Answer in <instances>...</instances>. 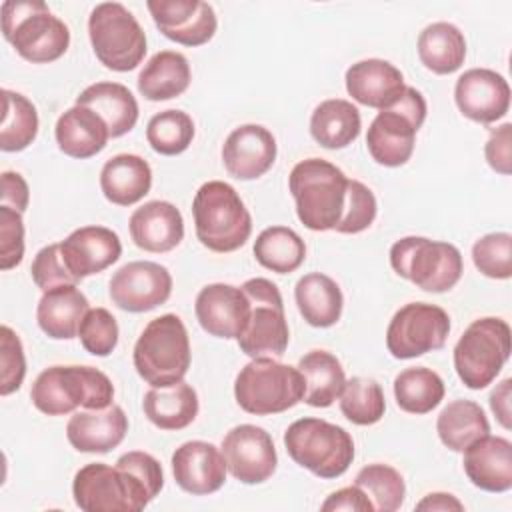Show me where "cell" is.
Listing matches in <instances>:
<instances>
[{
	"label": "cell",
	"mask_w": 512,
	"mask_h": 512,
	"mask_svg": "<svg viewBox=\"0 0 512 512\" xmlns=\"http://www.w3.org/2000/svg\"><path fill=\"white\" fill-rule=\"evenodd\" d=\"M390 266L400 278L432 294L454 288L464 272L462 254L454 244L424 236L396 240L390 248Z\"/></svg>",
	"instance_id": "8"
},
{
	"label": "cell",
	"mask_w": 512,
	"mask_h": 512,
	"mask_svg": "<svg viewBox=\"0 0 512 512\" xmlns=\"http://www.w3.org/2000/svg\"><path fill=\"white\" fill-rule=\"evenodd\" d=\"M196 320L216 338H238L250 318V302L240 286L214 282L204 286L194 302Z\"/></svg>",
	"instance_id": "19"
},
{
	"label": "cell",
	"mask_w": 512,
	"mask_h": 512,
	"mask_svg": "<svg viewBox=\"0 0 512 512\" xmlns=\"http://www.w3.org/2000/svg\"><path fill=\"white\" fill-rule=\"evenodd\" d=\"M418 58L434 74H452L464 64L466 38L450 22L428 24L418 36Z\"/></svg>",
	"instance_id": "36"
},
{
	"label": "cell",
	"mask_w": 512,
	"mask_h": 512,
	"mask_svg": "<svg viewBox=\"0 0 512 512\" xmlns=\"http://www.w3.org/2000/svg\"><path fill=\"white\" fill-rule=\"evenodd\" d=\"M254 258L276 274L296 272L306 260L304 240L288 226L264 228L254 242Z\"/></svg>",
	"instance_id": "38"
},
{
	"label": "cell",
	"mask_w": 512,
	"mask_h": 512,
	"mask_svg": "<svg viewBox=\"0 0 512 512\" xmlns=\"http://www.w3.org/2000/svg\"><path fill=\"white\" fill-rule=\"evenodd\" d=\"M226 460L212 442L190 440L172 454V474L176 484L192 494L206 496L218 492L226 482Z\"/></svg>",
	"instance_id": "21"
},
{
	"label": "cell",
	"mask_w": 512,
	"mask_h": 512,
	"mask_svg": "<svg viewBox=\"0 0 512 512\" xmlns=\"http://www.w3.org/2000/svg\"><path fill=\"white\" fill-rule=\"evenodd\" d=\"M376 212H378V204H376L374 192L358 180H348L344 212L334 230L340 234L364 232L374 222Z\"/></svg>",
	"instance_id": "46"
},
{
	"label": "cell",
	"mask_w": 512,
	"mask_h": 512,
	"mask_svg": "<svg viewBox=\"0 0 512 512\" xmlns=\"http://www.w3.org/2000/svg\"><path fill=\"white\" fill-rule=\"evenodd\" d=\"M340 410L356 426H372L382 420L386 400L380 384L372 378L354 376L346 380L340 394Z\"/></svg>",
	"instance_id": "41"
},
{
	"label": "cell",
	"mask_w": 512,
	"mask_h": 512,
	"mask_svg": "<svg viewBox=\"0 0 512 512\" xmlns=\"http://www.w3.org/2000/svg\"><path fill=\"white\" fill-rule=\"evenodd\" d=\"M454 100L468 120L494 124L510 108V86L502 74L490 68H470L458 76Z\"/></svg>",
	"instance_id": "18"
},
{
	"label": "cell",
	"mask_w": 512,
	"mask_h": 512,
	"mask_svg": "<svg viewBox=\"0 0 512 512\" xmlns=\"http://www.w3.org/2000/svg\"><path fill=\"white\" fill-rule=\"evenodd\" d=\"M116 466L136 474L144 482V486L148 488L152 498H156L160 494V490L164 486V472H162L160 462L152 454L140 452V450H132V452L122 454L116 460Z\"/></svg>",
	"instance_id": "50"
},
{
	"label": "cell",
	"mask_w": 512,
	"mask_h": 512,
	"mask_svg": "<svg viewBox=\"0 0 512 512\" xmlns=\"http://www.w3.org/2000/svg\"><path fill=\"white\" fill-rule=\"evenodd\" d=\"M220 450L228 472L242 484H262L276 472L278 456L274 440L260 426H234L226 432Z\"/></svg>",
	"instance_id": "16"
},
{
	"label": "cell",
	"mask_w": 512,
	"mask_h": 512,
	"mask_svg": "<svg viewBox=\"0 0 512 512\" xmlns=\"http://www.w3.org/2000/svg\"><path fill=\"white\" fill-rule=\"evenodd\" d=\"M128 432V416L116 404L100 410H78L66 424V438L74 450L106 454L122 444Z\"/></svg>",
	"instance_id": "23"
},
{
	"label": "cell",
	"mask_w": 512,
	"mask_h": 512,
	"mask_svg": "<svg viewBox=\"0 0 512 512\" xmlns=\"http://www.w3.org/2000/svg\"><path fill=\"white\" fill-rule=\"evenodd\" d=\"M304 376V402L312 408L332 406L346 384L344 368L340 360L326 350H310L300 360L298 366Z\"/></svg>",
	"instance_id": "35"
},
{
	"label": "cell",
	"mask_w": 512,
	"mask_h": 512,
	"mask_svg": "<svg viewBox=\"0 0 512 512\" xmlns=\"http://www.w3.org/2000/svg\"><path fill=\"white\" fill-rule=\"evenodd\" d=\"M284 446L298 466L324 480L342 476L354 460L352 436L322 418L294 420L284 432Z\"/></svg>",
	"instance_id": "7"
},
{
	"label": "cell",
	"mask_w": 512,
	"mask_h": 512,
	"mask_svg": "<svg viewBox=\"0 0 512 512\" xmlns=\"http://www.w3.org/2000/svg\"><path fill=\"white\" fill-rule=\"evenodd\" d=\"M192 72L184 54L176 50L156 52L138 74V92L152 102L172 100L190 86Z\"/></svg>",
	"instance_id": "31"
},
{
	"label": "cell",
	"mask_w": 512,
	"mask_h": 512,
	"mask_svg": "<svg viewBox=\"0 0 512 512\" xmlns=\"http://www.w3.org/2000/svg\"><path fill=\"white\" fill-rule=\"evenodd\" d=\"M88 38L100 64L114 72H130L146 56V34L120 2H102L92 8Z\"/></svg>",
	"instance_id": "11"
},
{
	"label": "cell",
	"mask_w": 512,
	"mask_h": 512,
	"mask_svg": "<svg viewBox=\"0 0 512 512\" xmlns=\"http://www.w3.org/2000/svg\"><path fill=\"white\" fill-rule=\"evenodd\" d=\"M484 156L488 166L502 174L508 176L512 172V124L504 122L496 130L490 132V138L484 144Z\"/></svg>",
	"instance_id": "51"
},
{
	"label": "cell",
	"mask_w": 512,
	"mask_h": 512,
	"mask_svg": "<svg viewBox=\"0 0 512 512\" xmlns=\"http://www.w3.org/2000/svg\"><path fill=\"white\" fill-rule=\"evenodd\" d=\"M72 496L84 512H140L154 500L136 474L104 462L86 464L74 474Z\"/></svg>",
	"instance_id": "12"
},
{
	"label": "cell",
	"mask_w": 512,
	"mask_h": 512,
	"mask_svg": "<svg viewBox=\"0 0 512 512\" xmlns=\"http://www.w3.org/2000/svg\"><path fill=\"white\" fill-rule=\"evenodd\" d=\"M132 360L138 376L154 388L184 380L192 360L184 322L176 314L152 318L134 344Z\"/></svg>",
	"instance_id": "5"
},
{
	"label": "cell",
	"mask_w": 512,
	"mask_h": 512,
	"mask_svg": "<svg viewBox=\"0 0 512 512\" xmlns=\"http://www.w3.org/2000/svg\"><path fill=\"white\" fill-rule=\"evenodd\" d=\"M276 152V138L268 128L242 124L224 140L222 164L236 180H256L272 168Z\"/></svg>",
	"instance_id": "22"
},
{
	"label": "cell",
	"mask_w": 512,
	"mask_h": 512,
	"mask_svg": "<svg viewBox=\"0 0 512 512\" xmlns=\"http://www.w3.org/2000/svg\"><path fill=\"white\" fill-rule=\"evenodd\" d=\"M108 294L112 304L124 312H150L170 298L172 276L158 262L134 260L112 274Z\"/></svg>",
	"instance_id": "15"
},
{
	"label": "cell",
	"mask_w": 512,
	"mask_h": 512,
	"mask_svg": "<svg viewBox=\"0 0 512 512\" xmlns=\"http://www.w3.org/2000/svg\"><path fill=\"white\" fill-rule=\"evenodd\" d=\"M510 388H512V380L504 378L490 394V410L496 416V420L502 424V428L510 430L512 426V414H510Z\"/></svg>",
	"instance_id": "54"
},
{
	"label": "cell",
	"mask_w": 512,
	"mask_h": 512,
	"mask_svg": "<svg viewBox=\"0 0 512 512\" xmlns=\"http://www.w3.org/2000/svg\"><path fill=\"white\" fill-rule=\"evenodd\" d=\"M30 400L46 416H64L78 408L100 410L110 406L114 386L94 366H50L36 376Z\"/></svg>",
	"instance_id": "2"
},
{
	"label": "cell",
	"mask_w": 512,
	"mask_h": 512,
	"mask_svg": "<svg viewBox=\"0 0 512 512\" xmlns=\"http://www.w3.org/2000/svg\"><path fill=\"white\" fill-rule=\"evenodd\" d=\"M30 274H32L34 284L42 292L56 288V286H64V284H78L62 260L60 242L48 244L42 250H38V254L34 256V262L30 266Z\"/></svg>",
	"instance_id": "48"
},
{
	"label": "cell",
	"mask_w": 512,
	"mask_h": 512,
	"mask_svg": "<svg viewBox=\"0 0 512 512\" xmlns=\"http://www.w3.org/2000/svg\"><path fill=\"white\" fill-rule=\"evenodd\" d=\"M146 8L168 40L182 46H202L216 34V12L200 0H148Z\"/></svg>",
	"instance_id": "17"
},
{
	"label": "cell",
	"mask_w": 512,
	"mask_h": 512,
	"mask_svg": "<svg viewBox=\"0 0 512 512\" xmlns=\"http://www.w3.org/2000/svg\"><path fill=\"white\" fill-rule=\"evenodd\" d=\"M472 262L480 274L508 280L512 276V236L508 232H492L478 238L472 246Z\"/></svg>",
	"instance_id": "44"
},
{
	"label": "cell",
	"mask_w": 512,
	"mask_h": 512,
	"mask_svg": "<svg viewBox=\"0 0 512 512\" xmlns=\"http://www.w3.org/2000/svg\"><path fill=\"white\" fill-rule=\"evenodd\" d=\"M512 334L502 318L486 316L474 320L454 346V368L462 384L482 390L496 380L510 358Z\"/></svg>",
	"instance_id": "9"
},
{
	"label": "cell",
	"mask_w": 512,
	"mask_h": 512,
	"mask_svg": "<svg viewBox=\"0 0 512 512\" xmlns=\"http://www.w3.org/2000/svg\"><path fill=\"white\" fill-rule=\"evenodd\" d=\"M0 12L2 34L24 60L48 64L66 54L70 30L42 0H6Z\"/></svg>",
	"instance_id": "4"
},
{
	"label": "cell",
	"mask_w": 512,
	"mask_h": 512,
	"mask_svg": "<svg viewBox=\"0 0 512 512\" xmlns=\"http://www.w3.org/2000/svg\"><path fill=\"white\" fill-rule=\"evenodd\" d=\"M132 242L144 252H170L184 238V218L166 200H150L136 208L128 220Z\"/></svg>",
	"instance_id": "25"
},
{
	"label": "cell",
	"mask_w": 512,
	"mask_h": 512,
	"mask_svg": "<svg viewBox=\"0 0 512 512\" xmlns=\"http://www.w3.org/2000/svg\"><path fill=\"white\" fill-rule=\"evenodd\" d=\"M60 254L76 282L100 274L122 254L118 234L106 226H82L60 242Z\"/></svg>",
	"instance_id": "20"
},
{
	"label": "cell",
	"mask_w": 512,
	"mask_h": 512,
	"mask_svg": "<svg viewBox=\"0 0 512 512\" xmlns=\"http://www.w3.org/2000/svg\"><path fill=\"white\" fill-rule=\"evenodd\" d=\"M436 432L448 450L462 452L474 440L490 434V422L480 404L460 398L442 408L436 418Z\"/></svg>",
	"instance_id": "37"
},
{
	"label": "cell",
	"mask_w": 512,
	"mask_h": 512,
	"mask_svg": "<svg viewBox=\"0 0 512 512\" xmlns=\"http://www.w3.org/2000/svg\"><path fill=\"white\" fill-rule=\"evenodd\" d=\"M464 472L468 480L486 492H508L512 488V444L502 436H482L464 450Z\"/></svg>",
	"instance_id": "26"
},
{
	"label": "cell",
	"mask_w": 512,
	"mask_h": 512,
	"mask_svg": "<svg viewBox=\"0 0 512 512\" xmlns=\"http://www.w3.org/2000/svg\"><path fill=\"white\" fill-rule=\"evenodd\" d=\"M88 298L76 284H64L46 290L36 306V320L40 330L54 340H72L86 312Z\"/></svg>",
	"instance_id": "28"
},
{
	"label": "cell",
	"mask_w": 512,
	"mask_h": 512,
	"mask_svg": "<svg viewBox=\"0 0 512 512\" xmlns=\"http://www.w3.org/2000/svg\"><path fill=\"white\" fill-rule=\"evenodd\" d=\"M354 484L364 490L374 510L378 512H396L404 502V494H406L404 478L396 468L388 464L364 466L356 474Z\"/></svg>",
	"instance_id": "43"
},
{
	"label": "cell",
	"mask_w": 512,
	"mask_h": 512,
	"mask_svg": "<svg viewBox=\"0 0 512 512\" xmlns=\"http://www.w3.org/2000/svg\"><path fill=\"white\" fill-rule=\"evenodd\" d=\"M30 202V188L22 174L6 170L2 172V196L0 206H8L16 212H24Z\"/></svg>",
	"instance_id": "53"
},
{
	"label": "cell",
	"mask_w": 512,
	"mask_h": 512,
	"mask_svg": "<svg viewBox=\"0 0 512 512\" xmlns=\"http://www.w3.org/2000/svg\"><path fill=\"white\" fill-rule=\"evenodd\" d=\"M416 510H430V512H436V510H440V512L458 510L460 512V510H464V504L456 496H452L448 492H432V494L424 496L416 504Z\"/></svg>",
	"instance_id": "55"
},
{
	"label": "cell",
	"mask_w": 512,
	"mask_h": 512,
	"mask_svg": "<svg viewBox=\"0 0 512 512\" xmlns=\"http://www.w3.org/2000/svg\"><path fill=\"white\" fill-rule=\"evenodd\" d=\"M152 188L150 164L136 154H116L100 170V190L116 206L140 202Z\"/></svg>",
	"instance_id": "29"
},
{
	"label": "cell",
	"mask_w": 512,
	"mask_h": 512,
	"mask_svg": "<svg viewBox=\"0 0 512 512\" xmlns=\"http://www.w3.org/2000/svg\"><path fill=\"white\" fill-rule=\"evenodd\" d=\"M36 134H38L36 106L20 92L2 90L0 148L4 152H20L36 140Z\"/></svg>",
	"instance_id": "40"
},
{
	"label": "cell",
	"mask_w": 512,
	"mask_h": 512,
	"mask_svg": "<svg viewBox=\"0 0 512 512\" xmlns=\"http://www.w3.org/2000/svg\"><path fill=\"white\" fill-rule=\"evenodd\" d=\"M54 136L60 152L70 158L86 160L106 148L110 130L94 110L74 104L58 116Z\"/></svg>",
	"instance_id": "27"
},
{
	"label": "cell",
	"mask_w": 512,
	"mask_h": 512,
	"mask_svg": "<svg viewBox=\"0 0 512 512\" xmlns=\"http://www.w3.org/2000/svg\"><path fill=\"white\" fill-rule=\"evenodd\" d=\"M324 512L330 510H350V512H374V506L370 502V498L364 494L362 488H358L356 484L340 488L336 492H332L320 506Z\"/></svg>",
	"instance_id": "52"
},
{
	"label": "cell",
	"mask_w": 512,
	"mask_h": 512,
	"mask_svg": "<svg viewBox=\"0 0 512 512\" xmlns=\"http://www.w3.org/2000/svg\"><path fill=\"white\" fill-rule=\"evenodd\" d=\"M362 128L360 110L342 98H330L320 102L310 116L312 138L328 150H340L350 146Z\"/></svg>",
	"instance_id": "34"
},
{
	"label": "cell",
	"mask_w": 512,
	"mask_h": 512,
	"mask_svg": "<svg viewBox=\"0 0 512 512\" xmlns=\"http://www.w3.org/2000/svg\"><path fill=\"white\" fill-rule=\"evenodd\" d=\"M294 300L302 318L314 328H330L342 316V290L322 272L304 274L294 286Z\"/></svg>",
	"instance_id": "33"
},
{
	"label": "cell",
	"mask_w": 512,
	"mask_h": 512,
	"mask_svg": "<svg viewBox=\"0 0 512 512\" xmlns=\"http://www.w3.org/2000/svg\"><path fill=\"white\" fill-rule=\"evenodd\" d=\"M240 288L250 302V318L236 338L240 350L250 358L282 356L288 348L290 332L278 286L268 278H250Z\"/></svg>",
	"instance_id": "13"
},
{
	"label": "cell",
	"mask_w": 512,
	"mask_h": 512,
	"mask_svg": "<svg viewBox=\"0 0 512 512\" xmlns=\"http://www.w3.org/2000/svg\"><path fill=\"white\" fill-rule=\"evenodd\" d=\"M348 180L338 166L324 158L298 162L288 176L298 220L314 232L334 230L344 212Z\"/></svg>",
	"instance_id": "1"
},
{
	"label": "cell",
	"mask_w": 512,
	"mask_h": 512,
	"mask_svg": "<svg viewBox=\"0 0 512 512\" xmlns=\"http://www.w3.org/2000/svg\"><path fill=\"white\" fill-rule=\"evenodd\" d=\"M196 238L212 252L242 248L252 234V216L240 194L222 180L204 182L192 200Z\"/></svg>",
	"instance_id": "3"
},
{
	"label": "cell",
	"mask_w": 512,
	"mask_h": 512,
	"mask_svg": "<svg viewBox=\"0 0 512 512\" xmlns=\"http://www.w3.org/2000/svg\"><path fill=\"white\" fill-rule=\"evenodd\" d=\"M444 380L430 368L414 366L394 378V398L400 410L408 414H428L444 398Z\"/></svg>",
	"instance_id": "39"
},
{
	"label": "cell",
	"mask_w": 512,
	"mask_h": 512,
	"mask_svg": "<svg viewBox=\"0 0 512 512\" xmlns=\"http://www.w3.org/2000/svg\"><path fill=\"white\" fill-rule=\"evenodd\" d=\"M78 106L94 110L108 126L110 138L128 134L138 122V102L134 94L118 82H96L76 96Z\"/></svg>",
	"instance_id": "30"
},
{
	"label": "cell",
	"mask_w": 512,
	"mask_h": 512,
	"mask_svg": "<svg viewBox=\"0 0 512 512\" xmlns=\"http://www.w3.org/2000/svg\"><path fill=\"white\" fill-rule=\"evenodd\" d=\"M194 120L184 110H162L148 120L146 140L156 154H182L194 140Z\"/></svg>",
	"instance_id": "42"
},
{
	"label": "cell",
	"mask_w": 512,
	"mask_h": 512,
	"mask_svg": "<svg viewBox=\"0 0 512 512\" xmlns=\"http://www.w3.org/2000/svg\"><path fill=\"white\" fill-rule=\"evenodd\" d=\"M24 258L22 212L0 206V268H16Z\"/></svg>",
	"instance_id": "49"
},
{
	"label": "cell",
	"mask_w": 512,
	"mask_h": 512,
	"mask_svg": "<svg viewBox=\"0 0 512 512\" xmlns=\"http://www.w3.org/2000/svg\"><path fill=\"white\" fill-rule=\"evenodd\" d=\"M0 394L8 396L20 390L26 376V358L18 334L10 326L0 328Z\"/></svg>",
	"instance_id": "47"
},
{
	"label": "cell",
	"mask_w": 512,
	"mask_h": 512,
	"mask_svg": "<svg viewBox=\"0 0 512 512\" xmlns=\"http://www.w3.org/2000/svg\"><path fill=\"white\" fill-rule=\"evenodd\" d=\"M118 322L106 308H90L80 322L78 338L92 356H110L118 344Z\"/></svg>",
	"instance_id": "45"
},
{
	"label": "cell",
	"mask_w": 512,
	"mask_h": 512,
	"mask_svg": "<svg viewBox=\"0 0 512 512\" xmlns=\"http://www.w3.org/2000/svg\"><path fill=\"white\" fill-rule=\"evenodd\" d=\"M426 100L420 90L406 86L400 100L376 114L366 132V148L380 166L396 168L410 160L416 132L426 120Z\"/></svg>",
	"instance_id": "10"
},
{
	"label": "cell",
	"mask_w": 512,
	"mask_h": 512,
	"mask_svg": "<svg viewBox=\"0 0 512 512\" xmlns=\"http://www.w3.org/2000/svg\"><path fill=\"white\" fill-rule=\"evenodd\" d=\"M304 376L298 368L270 356L252 358L234 380L238 406L254 416L280 414L304 400Z\"/></svg>",
	"instance_id": "6"
},
{
	"label": "cell",
	"mask_w": 512,
	"mask_h": 512,
	"mask_svg": "<svg viewBox=\"0 0 512 512\" xmlns=\"http://www.w3.org/2000/svg\"><path fill=\"white\" fill-rule=\"evenodd\" d=\"M346 92L362 106L386 110L404 94V76L388 60L368 58L346 70Z\"/></svg>",
	"instance_id": "24"
},
{
	"label": "cell",
	"mask_w": 512,
	"mask_h": 512,
	"mask_svg": "<svg viewBox=\"0 0 512 512\" xmlns=\"http://www.w3.org/2000/svg\"><path fill=\"white\" fill-rule=\"evenodd\" d=\"M450 334V316L428 302L404 304L392 316L386 330V348L398 360L440 350Z\"/></svg>",
	"instance_id": "14"
},
{
	"label": "cell",
	"mask_w": 512,
	"mask_h": 512,
	"mask_svg": "<svg viewBox=\"0 0 512 512\" xmlns=\"http://www.w3.org/2000/svg\"><path fill=\"white\" fill-rule=\"evenodd\" d=\"M198 408V394L184 380L164 388L152 386L142 400L144 416L160 430H182L190 426L198 416Z\"/></svg>",
	"instance_id": "32"
}]
</instances>
